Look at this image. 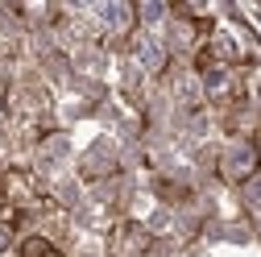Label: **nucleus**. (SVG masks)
<instances>
[{
  "label": "nucleus",
  "mask_w": 261,
  "mask_h": 257,
  "mask_svg": "<svg viewBox=\"0 0 261 257\" xmlns=\"http://www.w3.org/2000/svg\"><path fill=\"white\" fill-rule=\"evenodd\" d=\"M253 162H257V153L245 145V153H237V158H228V174L232 178H245L249 170H253Z\"/></svg>",
  "instance_id": "nucleus-1"
}]
</instances>
